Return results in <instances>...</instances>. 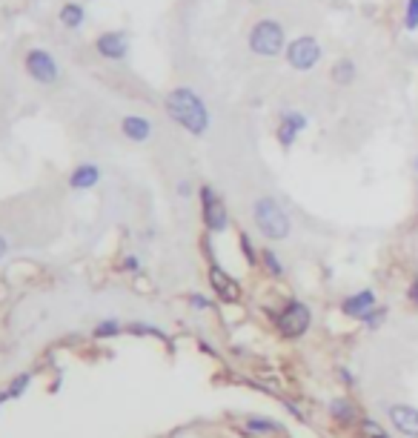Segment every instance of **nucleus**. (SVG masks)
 Instances as JSON below:
<instances>
[{"label": "nucleus", "mask_w": 418, "mask_h": 438, "mask_svg": "<svg viewBox=\"0 0 418 438\" xmlns=\"http://www.w3.org/2000/svg\"><path fill=\"white\" fill-rule=\"evenodd\" d=\"M324 58V46H321V40L315 35H298V37H292L286 43V49H284V61L289 69H296V72H312Z\"/></svg>", "instance_id": "obj_4"}, {"label": "nucleus", "mask_w": 418, "mask_h": 438, "mask_svg": "<svg viewBox=\"0 0 418 438\" xmlns=\"http://www.w3.org/2000/svg\"><path fill=\"white\" fill-rule=\"evenodd\" d=\"M175 192H178L181 198H189V195L195 192V187H192L189 181H178V187H175Z\"/></svg>", "instance_id": "obj_29"}, {"label": "nucleus", "mask_w": 418, "mask_h": 438, "mask_svg": "<svg viewBox=\"0 0 418 438\" xmlns=\"http://www.w3.org/2000/svg\"><path fill=\"white\" fill-rule=\"evenodd\" d=\"M123 330H127V327H123L118 318H103V321H101V324L92 330V335L103 341V338H115V335H120Z\"/></svg>", "instance_id": "obj_20"}, {"label": "nucleus", "mask_w": 418, "mask_h": 438, "mask_svg": "<svg viewBox=\"0 0 418 438\" xmlns=\"http://www.w3.org/2000/svg\"><path fill=\"white\" fill-rule=\"evenodd\" d=\"M358 427H361V435H364V438H390V435L384 432V427H381L379 421H372V418H361Z\"/></svg>", "instance_id": "obj_22"}, {"label": "nucleus", "mask_w": 418, "mask_h": 438, "mask_svg": "<svg viewBox=\"0 0 418 438\" xmlns=\"http://www.w3.org/2000/svg\"><path fill=\"white\" fill-rule=\"evenodd\" d=\"M58 18H61V23L66 26V29H80L83 26V20H87V9H83L80 4H75V0H69V4H63L61 6V12H58Z\"/></svg>", "instance_id": "obj_17"}, {"label": "nucleus", "mask_w": 418, "mask_h": 438, "mask_svg": "<svg viewBox=\"0 0 418 438\" xmlns=\"http://www.w3.org/2000/svg\"><path fill=\"white\" fill-rule=\"evenodd\" d=\"M261 267L267 270V275H272V278H284V264H281V258L275 255V249H270V246H264L261 249Z\"/></svg>", "instance_id": "obj_18"}, {"label": "nucleus", "mask_w": 418, "mask_h": 438, "mask_svg": "<svg viewBox=\"0 0 418 438\" xmlns=\"http://www.w3.org/2000/svg\"><path fill=\"white\" fill-rule=\"evenodd\" d=\"M29 384H32V373H20L18 378H12V384H9V399H20Z\"/></svg>", "instance_id": "obj_26"}, {"label": "nucleus", "mask_w": 418, "mask_h": 438, "mask_svg": "<svg viewBox=\"0 0 418 438\" xmlns=\"http://www.w3.org/2000/svg\"><path fill=\"white\" fill-rule=\"evenodd\" d=\"M163 112L170 115V120H175L184 132H189L192 138H203L209 132V115L206 101L192 89V86H175V89L166 92L163 98Z\"/></svg>", "instance_id": "obj_1"}, {"label": "nucleus", "mask_w": 418, "mask_h": 438, "mask_svg": "<svg viewBox=\"0 0 418 438\" xmlns=\"http://www.w3.org/2000/svg\"><path fill=\"white\" fill-rule=\"evenodd\" d=\"M275 327L284 338H301L307 335V330L312 327V310L304 301H289L284 310L275 315Z\"/></svg>", "instance_id": "obj_6"}, {"label": "nucleus", "mask_w": 418, "mask_h": 438, "mask_svg": "<svg viewBox=\"0 0 418 438\" xmlns=\"http://www.w3.org/2000/svg\"><path fill=\"white\" fill-rule=\"evenodd\" d=\"M390 421L407 438H418V410L415 407H410V404H393L390 407Z\"/></svg>", "instance_id": "obj_13"}, {"label": "nucleus", "mask_w": 418, "mask_h": 438, "mask_svg": "<svg viewBox=\"0 0 418 438\" xmlns=\"http://www.w3.org/2000/svg\"><path fill=\"white\" fill-rule=\"evenodd\" d=\"M338 375H341V381H347V384H355V375H353V373H347V370H338Z\"/></svg>", "instance_id": "obj_32"}, {"label": "nucleus", "mask_w": 418, "mask_h": 438, "mask_svg": "<svg viewBox=\"0 0 418 438\" xmlns=\"http://www.w3.org/2000/svg\"><path fill=\"white\" fill-rule=\"evenodd\" d=\"M95 52L101 58H106V61H127V55H129V35L123 29H109V32L98 35Z\"/></svg>", "instance_id": "obj_9"}, {"label": "nucleus", "mask_w": 418, "mask_h": 438, "mask_svg": "<svg viewBox=\"0 0 418 438\" xmlns=\"http://www.w3.org/2000/svg\"><path fill=\"white\" fill-rule=\"evenodd\" d=\"M127 332H129V335H152V338H158V341H170L163 330H158V327H152V324H144V321H132V324L127 327Z\"/></svg>", "instance_id": "obj_21"}, {"label": "nucleus", "mask_w": 418, "mask_h": 438, "mask_svg": "<svg viewBox=\"0 0 418 438\" xmlns=\"http://www.w3.org/2000/svg\"><path fill=\"white\" fill-rule=\"evenodd\" d=\"M407 298H410L412 304H418V281H412V284H410V289H407Z\"/></svg>", "instance_id": "obj_30"}, {"label": "nucleus", "mask_w": 418, "mask_h": 438, "mask_svg": "<svg viewBox=\"0 0 418 438\" xmlns=\"http://www.w3.org/2000/svg\"><path fill=\"white\" fill-rule=\"evenodd\" d=\"M23 69H26V75H29L34 83H40V86H52V83L61 80L58 61L52 58L49 49H40V46H34V49H29V52L23 55Z\"/></svg>", "instance_id": "obj_7"}, {"label": "nucleus", "mask_w": 418, "mask_h": 438, "mask_svg": "<svg viewBox=\"0 0 418 438\" xmlns=\"http://www.w3.org/2000/svg\"><path fill=\"white\" fill-rule=\"evenodd\" d=\"M253 221L258 227V232L267 241H286L292 232V218L289 212L281 206L278 198L272 195H261L253 201Z\"/></svg>", "instance_id": "obj_2"}, {"label": "nucleus", "mask_w": 418, "mask_h": 438, "mask_svg": "<svg viewBox=\"0 0 418 438\" xmlns=\"http://www.w3.org/2000/svg\"><path fill=\"white\" fill-rule=\"evenodd\" d=\"M120 132L132 144H146L152 138V120L144 115H127L120 120Z\"/></svg>", "instance_id": "obj_14"}, {"label": "nucleus", "mask_w": 418, "mask_h": 438, "mask_svg": "<svg viewBox=\"0 0 418 438\" xmlns=\"http://www.w3.org/2000/svg\"><path fill=\"white\" fill-rule=\"evenodd\" d=\"M4 401H12V399H9V389L0 392V404H4Z\"/></svg>", "instance_id": "obj_33"}, {"label": "nucleus", "mask_w": 418, "mask_h": 438, "mask_svg": "<svg viewBox=\"0 0 418 438\" xmlns=\"http://www.w3.org/2000/svg\"><path fill=\"white\" fill-rule=\"evenodd\" d=\"M206 278H209V287H213V292H215L224 304H238V301H241V284H238L224 267H218L215 261L209 264Z\"/></svg>", "instance_id": "obj_10"}, {"label": "nucleus", "mask_w": 418, "mask_h": 438, "mask_svg": "<svg viewBox=\"0 0 418 438\" xmlns=\"http://www.w3.org/2000/svg\"><path fill=\"white\" fill-rule=\"evenodd\" d=\"M329 80L336 86H353L358 80V63L350 55L336 58V61H332V66H329Z\"/></svg>", "instance_id": "obj_15"}, {"label": "nucleus", "mask_w": 418, "mask_h": 438, "mask_svg": "<svg viewBox=\"0 0 418 438\" xmlns=\"http://www.w3.org/2000/svg\"><path fill=\"white\" fill-rule=\"evenodd\" d=\"M384 318H387V306H372V310H369L361 321H364L367 330H379V327L384 324Z\"/></svg>", "instance_id": "obj_23"}, {"label": "nucleus", "mask_w": 418, "mask_h": 438, "mask_svg": "<svg viewBox=\"0 0 418 438\" xmlns=\"http://www.w3.org/2000/svg\"><path fill=\"white\" fill-rule=\"evenodd\" d=\"M310 118L301 109H284L278 115V126H275V141L281 144V149H292L298 144L301 132H307Z\"/></svg>", "instance_id": "obj_8"}, {"label": "nucleus", "mask_w": 418, "mask_h": 438, "mask_svg": "<svg viewBox=\"0 0 418 438\" xmlns=\"http://www.w3.org/2000/svg\"><path fill=\"white\" fill-rule=\"evenodd\" d=\"M286 43H289V40H286V29H284V23L275 20V18H261V20H255L253 29H249V35H246L249 52L258 55V58H267V61L281 58L284 49H286Z\"/></svg>", "instance_id": "obj_3"}, {"label": "nucleus", "mask_w": 418, "mask_h": 438, "mask_svg": "<svg viewBox=\"0 0 418 438\" xmlns=\"http://www.w3.org/2000/svg\"><path fill=\"white\" fill-rule=\"evenodd\" d=\"M372 306H379V295H375V289H358L355 295H350V298H344V304H341V313L347 315V318H364Z\"/></svg>", "instance_id": "obj_11"}, {"label": "nucleus", "mask_w": 418, "mask_h": 438, "mask_svg": "<svg viewBox=\"0 0 418 438\" xmlns=\"http://www.w3.org/2000/svg\"><path fill=\"white\" fill-rule=\"evenodd\" d=\"M412 166H415V172H418V158H415V161H412Z\"/></svg>", "instance_id": "obj_34"}, {"label": "nucleus", "mask_w": 418, "mask_h": 438, "mask_svg": "<svg viewBox=\"0 0 418 438\" xmlns=\"http://www.w3.org/2000/svg\"><path fill=\"white\" fill-rule=\"evenodd\" d=\"M238 246H241V255L246 258L249 267H258L261 264V249L253 246V238H249L246 232H238Z\"/></svg>", "instance_id": "obj_19"}, {"label": "nucleus", "mask_w": 418, "mask_h": 438, "mask_svg": "<svg viewBox=\"0 0 418 438\" xmlns=\"http://www.w3.org/2000/svg\"><path fill=\"white\" fill-rule=\"evenodd\" d=\"M246 430H249V432H278V424H275V421H267V418L249 415V418H246Z\"/></svg>", "instance_id": "obj_25"}, {"label": "nucleus", "mask_w": 418, "mask_h": 438, "mask_svg": "<svg viewBox=\"0 0 418 438\" xmlns=\"http://www.w3.org/2000/svg\"><path fill=\"white\" fill-rule=\"evenodd\" d=\"M329 418L336 424H341V427H350V424L358 421V410H355V404L350 399H332L329 401Z\"/></svg>", "instance_id": "obj_16"}, {"label": "nucleus", "mask_w": 418, "mask_h": 438, "mask_svg": "<svg viewBox=\"0 0 418 438\" xmlns=\"http://www.w3.org/2000/svg\"><path fill=\"white\" fill-rule=\"evenodd\" d=\"M120 270L123 273H141V258L138 255H127V258H123V264H120Z\"/></svg>", "instance_id": "obj_28"}, {"label": "nucleus", "mask_w": 418, "mask_h": 438, "mask_svg": "<svg viewBox=\"0 0 418 438\" xmlns=\"http://www.w3.org/2000/svg\"><path fill=\"white\" fill-rule=\"evenodd\" d=\"M198 198H201V218H203L206 232H213V235L227 232L229 230V212H227L224 198L209 184L198 187Z\"/></svg>", "instance_id": "obj_5"}, {"label": "nucleus", "mask_w": 418, "mask_h": 438, "mask_svg": "<svg viewBox=\"0 0 418 438\" xmlns=\"http://www.w3.org/2000/svg\"><path fill=\"white\" fill-rule=\"evenodd\" d=\"M186 301H189L192 310H213V301H209L206 295H201V292H189Z\"/></svg>", "instance_id": "obj_27"}, {"label": "nucleus", "mask_w": 418, "mask_h": 438, "mask_svg": "<svg viewBox=\"0 0 418 438\" xmlns=\"http://www.w3.org/2000/svg\"><path fill=\"white\" fill-rule=\"evenodd\" d=\"M404 29L418 32V0H407L404 4Z\"/></svg>", "instance_id": "obj_24"}, {"label": "nucleus", "mask_w": 418, "mask_h": 438, "mask_svg": "<svg viewBox=\"0 0 418 438\" xmlns=\"http://www.w3.org/2000/svg\"><path fill=\"white\" fill-rule=\"evenodd\" d=\"M6 252H9V244H6V238H4V235H0V261L6 258Z\"/></svg>", "instance_id": "obj_31"}, {"label": "nucleus", "mask_w": 418, "mask_h": 438, "mask_svg": "<svg viewBox=\"0 0 418 438\" xmlns=\"http://www.w3.org/2000/svg\"><path fill=\"white\" fill-rule=\"evenodd\" d=\"M98 184H101V166L98 163H77L69 172V189H75V192L95 189Z\"/></svg>", "instance_id": "obj_12"}]
</instances>
